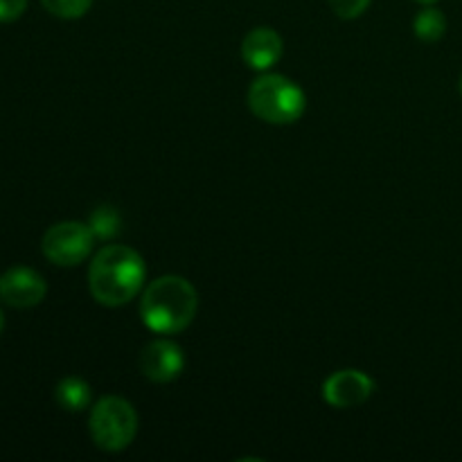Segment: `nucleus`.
<instances>
[{"label":"nucleus","instance_id":"obj_1","mask_svg":"<svg viewBox=\"0 0 462 462\" xmlns=\"http://www.w3.org/2000/svg\"><path fill=\"white\" fill-rule=\"evenodd\" d=\"M147 269L138 251L122 244L102 246L88 266L90 296L104 307H122L144 287Z\"/></svg>","mask_w":462,"mask_h":462},{"label":"nucleus","instance_id":"obj_2","mask_svg":"<svg viewBox=\"0 0 462 462\" xmlns=\"http://www.w3.org/2000/svg\"><path fill=\"white\" fill-rule=\"evenodd\" d=\"M199 310V293L180 275H162L143 289L140 316L152 332L171 337L192 325Z\"/></svg>","mask_w":462,"mask_h":462},{"label":"nucleus","instance_id":"obj_3","mask_svg":"<svg viewBox=\"0 0 462 462\" xmlns=\"http://www.w3.org/2000/svg\"><path fill=\"white\" fill-rule=\"evenodd\" d=\"M248 108L269 125H293L305 113L307 97L289 77L264 72L248 88Z\"/></svg>","mask_w":462,"mask_h":462},{"label":"nucleus","instance_id":"obj_4","mask_svg":"<svg viewBox=\"0 0 462 462\" xmlns=\"http://www.w3.org/2000/svg\"><path fill=\"white\" fill-rule=\"evenodd\" d=\"M88 431L97 449L117 454L125 451L138 436V413L125 397H102L90 409Z\"/></svg>","mask_w":462,"mask_h":462},{"label":"nucleus","instance_id":"obj_5","mask_svg":"<svg viewBox=\"0 0 462 462\" xmlns=\"http://www.w3.org/2000/svg\"><path fill=\"white\" fill-rule=\"evenodd\" d=\"M95 233L88 224L81 221H61L45 230L43 255L57 266H77L93 253Z\"/></svg>","mask_w":462,"mask_h":462},{"label":"nucleus","instance_id":"obj_6","mask_svg":"<svg viewBox=\"0 0 462 462\" xmlns=\"http://www.w3.org/2000/svg\"><path fill=\"white\" fill-rule=\"evenodd\" d=\"M140 373L153 383H170L185 370V355L179 343L170 338H153L140 352Z\"/></svg>","mask_w":462,"mask_h":462},{"label":"nucleus","instance_id":"obj_7","mask_svg":"<svg viewBox=\"0 0 462 462\" xmlns=\"http://www.w3.org/2000/svg\"><path fill=\"white\" fill-rule=\"evenodd\" d=\"M374 382L365 373L355 368L337 370L323 383V397L334 409H355L370 400Z\"/></svg>","mask_w":462,"mask_h":462},{"label":"nucleus","instance_id":"obj_8","mask_svg":"<svg viewBox=\"0 0 462 462\" xmlns=\"http://www.w3.org/2000/svg\"><path fill=\"white\" fill-rule=\"evenodd\" d=\"M45 293H48V284L43 275L36 273L30 266H12L0 275V298L9 307L30 310L43 302Z\"/></svg>","mask_w":462,"mask_h":462},{"label":"nucleus","instance_id":"obj_9","mask_svg":"<svg viewBox=\"0 0 462 462\" xmlns=\"http://www.w3.org/2000/svg\"><path fill=\"white\" fill-rule=\"evenodd\" d=\"M284 43L282 36L273 27H255L242 41L244 63L253 70L269 72L282 59Z\"/></svg>","mask_w":462,"mask_h":462},{"label":"nucleus","instance_id":"obj_10","mask_svg":"<svg viewBox=\"0 0 462 462\" xmlns=\"http://www.w3.org/2000/svg\"><path fill=\"white\" fill-rule=\"evenodd\" d=\"M57 404L63 411H70V413H79V411L88 409L90 400H93V391H90L88 383L79 377H66L57 383Z\"/></svg>","mask_w":462,"mask_h":462},{"label":"nucleus","instance_id":"obj_11","mask_svg":"<svg viewBox=\"0 0 462 462\" xmlns=\"http://www.w3.org/2000/svg\"><path fill=\"white\" fill-rule=\"evenodd\" d=\"M413 30L415 34H418V39L424 41V43H433V41L442 39L447 32L445 14H442L440 9L427 5V9H422V12L415 16Z\"/></svg>","mask_w":462,"mask_h":462},{"label":"nucleus","instance_id":"obj_12","mask_svg":"<svg viewBox=\"0 0 462 462\" xmlns=\"http://www.w3.org/2000/svg\"><path fill=\"white\" fill-rule=\"evenodd\" d=\"M88 226L93 228L95 237L108 239L113 237V235H117V228H120V215H117L116 208L102 206L93 212Z\"/></svg>","mask_w":462,"mask_h":462},{"label":"nucleus","instance_id":"obj_13","mask_svg":"<svg viewBox=\"0 0 462 462\" xmlns=\"http://www.w3.org/2000/svg\"><path fill=\"white\" fill-rule=\"evenodd\" d=\"M41 3H43V7L48 9L52 16L75 21V18H81L88 12L93 0H41Z\"/></svg>","mask_w":462,"mask_h":462},{"label":"nucleus","instance_id":"obj_14","mask_svg":"<svg viewBox=\"0 0 462 462\" xmlns=\"http://www.w3.org/2000/svg\"><path fill=\"white\" fill-rule=\"evenodd\" d=\"M370 3L373 0H329V7L338 18L352 21V18H359L370 7Z\"/></svg>","mask_w":462,"mask_h":462},{"label":"nucleus","instance_id":"obj_15","mask_svg":"<svg viewBox=\"0 0 462 462\" xmlns=\"http://www.w3.org/2000/svg\"><path fill=\"white\" fill-rule=\"evenodd\" d=\"M30 0H0V23H12L23 16Z\"/></svg>","mask_w":462,"mask_h":462},{"label":"nucleus","instance_id":"obj_16","mask_svg":"<svg viewBox=\"0 0 462 462\" xmlns=\"http://www.w3.org/2000/svg\"><path fill=\"white\" fill-rule=\"evenodd\" d=\"M415 3H420V5H433V3H438V0H415Z\"/></svg>","mask_w":462,"mask_h":462},{"label":"nucleus","instance_id":"obj_17","mask_svg":"<svg viewBox=\"0 0 462 462\" xmlns=\"http://www.w3.org/2000/svg\"><path fill=\"white\" fill-rule=\"evenodd\" d=\"M5 328V316H3V310H0V332H3Z\"/></svg>","mask_w":462,"mask_h":462},{"label":"nucleus","instance_id":"obj_18","mask_svg":"<svg viewBox=\"0 0 462 462\" xmlns=\"http://www.w3.org/2000/svg\"><path fill=\"white\" fill-rule=\"evenodd\" d=\"M460 93H462V75H460Z\"/></svg>","mask_w":462,"mask_h":462}]
</instances>
